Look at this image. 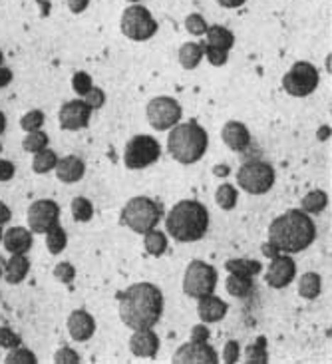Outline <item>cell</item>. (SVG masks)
Listing matches in <instances>:
<instances>
[{"label": "cell", "mask_w": 332, "mask_h": 364, "mask_svg": "<svg viewBox=\"0 0 332 364\" xmlns=\"http://www.w3.org/2000/svg\"><path fill=\"white\" fill-rule=\"evenodd\" d=\"M203 54H205L209 62L213 64V66H223L227 58H229V52H223V50H217L213 46H207L205 42H203Z\"/></svg>", "instance_id": "43"}, {"label": "cell", "mask_w": 332, "mask_h": 364, "mask_svg": "<svg viewBox=\"0 0 332 364\" xmlns=\"http://www.w3.org/2000/svg\"><path fill=\"white\" fill-rule=\"evenodd\" d=\"M2 60H4V56H2V52H0V66H2Z\"/></svg>", "instance_id": "55"}, {"label": "cell", "mask_w": 332, "mask_h": 364, "mask_svg": "<svg viewBox=\"0 0 332 364\" xmlns=\"http://www.w3.org/2000/svg\"><path fill=\"white\" fill-rule=\"evenodd\" d=\"M68 333L74 341L86 343L96 333V321L86 311H74L68 316Z\"/></svg>", "instance_id": "17"}, {"label": "cell", "mask_w": 332, "mask_h": 364, "mask_svg": "<svg viewBox=\"0 0 332 364\" xmlns=\"http://www.w3.org/2000/svg\"><path fill=\"white\" fill-rule=\"evenodd\" d=\"M0 241H2V227H0Z\"/></svg>", "instance_id": "56"}, {"label": "cell", "mask_w": 332, "mask_h": 364, "mask_svg": "<svg viewBox=\"0 0 332 364\" xmlns=\"http://www.w3.org/2000/svg\"><path fill=\"white\" fill-rule=\"evenodd\" d=\"M207 36V46H213L217 50H223V52H229V50L233 48L235 44V36L231 30H227L225 26H209L205 32Z\"/></svg>", "instance_id": "23"}, {"label": "cell", "mask_w": 332, "mask_h": 364, "mask_svg": "<svg viewBox=\"0 0 332 364\" xmlns=\"http://www.w3.org/2000/svg\"><path fill=\"white\" fill-rule=\"evenodd\" d=\"M122 32L129 40L144 42L149 40L157 32V22L151 12L141 4H132L122 14Z\"/></svg>", "instance_id": "8"}, {"label": "cell", "mask_w": 332, "mask_h": 364, "mask_svg": "<svg viewBox=\"0 0 332 364\" xmlns=\"http://www.w3.org/2000/svg\"><path fill=\"white\" fill-rule=\"evenodd\" d=\"M321 289H323V281H321L318 273H304L299 281V295L309 301L321 295Z\"/></svg>", "instance_id": "27"}, {"label": "cell", "mask_w": 332, "mask_h": 364, "mask_svg": "<svg viewBox=\"0 0 332 364\" xmlns=\"http://www.w3.org/2000/svg\"><path fill=\"white\" fill-rule=\"evenodd\" d=\"M54 169H56V178L60 181H64V183H76L86 173L84 161L76 158V156H66V158L58 159V164H56Z\"/></svg>", "instance_id": "21"}, {"label": "cell", "mask_w": 332, "mask_h": 364, "mask_svg": "<svg viewBox=\"0 0 332 364\" xmlns=\"http://www.w3.org/2000/svg\"><path fill=\"white\" fill-rule=\"evenodd\" d=\"M223 9H239V6H243L247 0H217Z\"/></svg>", "instance_id": "52"}, {"label": "cell", "mask_w": 332, "mask_h": 364, "mask_svg": "<svg viewBox=\"0 0 332 364\" xmlns=\"http://www.w3.org/2000/svg\"><path fill=\"white\" fill-rule=\"evenodd\" d=\"M181 119V106L169 96H157L147 104V122L157 132L173 128Z\"/></svg>", "instance_id": "11"}, {"label": "cell", "mask_w": 332, "mask_h": 364, "mask_svg": "<svg viewBox=\"0 0 332 364\" xmlns=\"http://www.w3.org/2000/svg\"><path fill=\"white\" fill-rule=\"evenodd\" d=\"M209 328H207V323H203V325H196L193 328H191V341L193 343H207L209 341Z\"/></svg>", "instance_id": "46"}, {"label": "cell", "mask_w": 332, "mask_h": 364, "mask_svg": "<svg viewBox=\"0 0 332 364\" xmlns=\"http://www.w3.org/2000/svg\"><path fill=\"white\" fill-rule=\"evenodd\" d=\"M90 0H68V9L74 12V14H80L84 10L88 9Z\"/></svg>", "instance_id": "48"}, {"label": "cell", "mask_w": 332, "mask_h": 364, "mask_svg": "<svg viewBox=\"0 0 332 364\" xmlns=\"http://www.w3.org/2000/svg\"><path fill=\"white\" fill-rule=\"evenodd\" d=\"M84 98H86L84 102H86L92 109H100L104 104H106V94H104V90L94 88V86L90 88V92L84 96Z\"/></svg>", "instance_id": "42"}, {"label": "cell", "mask_w": 332, "mask_h": 364, "mask_svg": "<svg viewBox=\"0 0 332 364\" xmlns=\"http://www.w3.org/2000/svg\"><path fill=\"white\" fill-rule=\"evenodd\" d=\"M129 2H139V0H129Z\"/></svg>", "instance_id": "57"}, {"label": "cell", "mask_w": 332, "mask_h": 364, "mask_svg": "<svg viewBox=\"0 0 332 364\" xmlns=\"http://www.w3.org/2000/svg\"><path fill=\"white\" fill-rule=\"evenodd\" d=\"M267 360H269L267 358V341H264V336H259L257 343L249 346V350H247V363L264 364Z\"/></svg>", "instance_id": "36"}, {"label": "cell", "mask_w": 332, "mask_h": 364, "mask_svg": "<svg viewBox=\"0 0 332 364\" xmlns=\"http://www.w3.org/2000/svg\"><path fill=\"white\" fill-rule=\"evenodd\" d=\"M316 227L303 209L287 211L269 227V243H273L281 253H301L313 245Z\"/></svg>", "instance_id": "2"}, {"label": "cell", "mask_w": 332, "mask_h": 364, "mask_svg": "<svg viewBox=\"0 0 332 364\" xmlns=\"http://www.w3.org/2000/svg\"><path fill=\"white\" fill-rule=\"evenodd\" d=\"M166 229L169 237L179 243H193L203 239L209 229V213L203 203L196 199H183L169 209L166 219Z\"/></svg>", "instance_id": "3"}, {"label": "cell", "mask_w": 332, "mask_h": 364, "mask_svg": "<svg viewBox=\"0 0 332 364\" xmlns=\"http://www.w3.org/2000/svg\"><path fill=\"white\" fill-rule=\"evenodd\" d=\"M203 42L197 44V42H186L181 48H179V62L186 70H196L201 60H203Z\"/></svg>", "instance_id": "24"}, {"label": "cell", "mask_w": 332, "mask_h": 364, "mask_svg": "<svg viewBox=\"0 0 332 364\" xmlns=\"http://www.w3.org/2000/svg\"><path fill=\"white\" fill-rule=\"evenodd\" d=\"M72 215L80 223H86L94 217V205L90 203V199H86V197H74L72 199Z\"/></svg>", "instance_id": "33"}, {"label": "cell", "mask_w": 332, "mask_h": 364, "mask_svg": "<svg viewBox=\"0 0 332 364\" xmlns=\"http://www.w3.org/2000/svg\"><path fill=\"white\" fill-rule=\"evenodd\" d=\"M32 231L24 229V227H10L9 231L2 235V243L4 249L12 253V255H26L32 247Z\"/></svg>", "instance_id": "20"}, {"label": "cell", "mask_w": 332, "mask_h": 364, "mask_svg": "<svg viewBox=\"0 0 332 364\" xmlns=\"http://www.w3.org/2000/svg\"><path fill=\"white\" fill-rule=\"evenodd\" d=\"M221 138H223L225 146L233 151H245L251 146V134L241 122H227L221 132Z\"/></svg>", "instance_id": "18"}, {"label": "cell", "mask_w": 332, "mask_h": 364, "mask_svg": "<svg viewBox=\"0 0 332 364\" xmlns=\"http://www.w3.org/2000/svg\"><path fill=\"white\" fill-rule=\"evenodd\" d=\"M237 183L251 196H263L274 186V169L264 161H249L237 171Z\"/></svg>", "instance_id": "9"}, {"label": "cell", "mask_w": 332, "mask_h": 364, "mask_svg": "<svg viewBox=\"0 0 332 364\" xmlns=\"http://www.w3.org/2000/svg\"><path fill=\"white\" fill-rule=\"evenodd\" d=\"M22 345V338H20L12 328L9 326H0V346L2 348H16V346Z\"/></svg>", "instance_id": "40"}, {"label": "cell", "mask_w": 332, "mask_h": 364, "mask_svg": "<svg viewBox=\"0 0 332 364\" xmlns=\"http://www.w3.org/2000/svg\"><path fill=\"white\" fill-rule=\"evenodd\" d=\"M30 271V261L24 255H12L10 261L4 265V281L9 285H18L22 283Z\"/></svg>", "instance_id": "22"}, {"label": "cell", "mask_w": 332, "mask_h": 364, "mask_svg": "<svg viewBox=\"0 0 332 364\" xmlns=\"http://www.w3.org/2000/svg\"><path fill=\"white\" fill-rule=\"evenodd\" d=\"M68 245V235L60 225H54L46 231V247L52 255H60Z\"/></svg>", "instance_id": "29"}, {"label": "cell", "mask_w": 332, "mask_h": 364, "mask_svg": "<svg viewBox=\"0 0 332 364\" xmlns=\"http://www.w3.org/2000/svg\"><path fill=\"white\" fill-rule=\"evenodd\" d=\"M186 28L193 36H203L209 26H207L205 18L201 14H189L186 18Z\"/></svg>", "instance_id": "38"}, {"label": "cell", "mask_w": 332, "mask_h": 364, "mask_svg": "<svg viewBox=\"0 0 332 364\" xmlns=\"http://www.w3.org/2000/svg\"><path fill=\"white\" fill-rule=\"evenodd\" d=\"M199 301V305H197V315L199 318L203 321V323H219V321H223L225 315H227V311H229V306L225 303L223 299H219L213 293L211 295L201 296V299H197Z\"/></svg>", "instance_id": "19"}, {"label": "cell", "mask_w": 332, "mask_h": 364, "mask_svg": "<svg viewBox=\"0 0 332 364\" xmlns=\"http://www.w3.org/2000/svg\"><path fill=\"white\" fill-rule=\"evenodd\" d=\"M54 277L58 279L60 283L70 285L74 281V277H76V269H74L72 263H58V265L54 267Z\"/></svg>", "instance_id": "41"}, {"label": "cell", "mask_w": 332, "mask_h": 364, "mask_svg": "<svg viewBox=\"0 0 332 364\" xmlns=\"http://www.w3.org/2000/svg\"><path fill=\"white\" fill-rule=\"evenodd\" d=\"M318 82H321L318 70L314 68L311 62L301 60V62H294L293 68L284 74L283 88L294 98H304L318 88Z\"/></svg>", "instance_id": "6"}, {"label": "cell", "mask_w": 332, "mask_h": 364, "mask_svg": "<svg viewBox=\"0 0 332 364\" xmlns=\"http://www.w3.org/2000/svg\"><path fill=\"white\" fill-rule=\"evenodd\" d=\"M12 82V72L6 66H0V88H6Z\"/></svg>", "instance_id": "50"}, {"label": "cell", "mask_w": 332, "mask_h": 364, "mask_svg": "<svg viewBox=\"0 0 332 364\" xmlns=\"http://www.w3.org/2000/svg\"><path fill=\"white\" fill-rule=\"evenodd\" d=\"M261 251H263V255L269 257V259H273V257H277V255H279V253H281V251H279V249H277V247H274L273 243H269V241H267V243H264V245L261 247Z\"/></svg>", "instance_id": "51"}, {"label": "cell", "mask_w": 332, "mask_h": 364, "mask_svg": "<svg viewBox=\"0 0 332 364\" xmlns=\"http://www.w3.org/2000/svg\"><path fill=\"white\" fill-rule=\"evenodd\" d=\"M42 124H44V112H40V109H32L20 119V128L24 132H36L42 128Z\"/></svg>", "instance_id": "37"}, {"label": "cell", "mask_w": 332, "mask_h": 364, "mask_svg": "<svg viewBox=\"0 0 332 364\" xmlns=\"http://www.w3.org/2000/svg\"><path fill=\"white\" fill-rule=\"evenodd\" d=\"M2 273H4V265H2V259H0V277H2Z\"/></svg>", "instance_id": "54"}, {"label": "cell", "mask_w": 332, "mask_h": 364, "mask_svg": "<svg viewBox=\"0 0 332 364\" xmlns=\"http://www.w3.org/2000/svg\"><path fill=\"white\" fill-rule=\"evenodd\" d=\"M129 350L136 356L154 358L157 355V350H159V338L151 328L134 331V335L129 338Z\"/></svg>", "instance_id": "16"}, {"label": "cell", "mask_w": 332, "mask_h": 364, "mask_svg": "<svg viewBox=\"0 0 332 364\" xmlns=\"http://www.w3.org/2000/svg\"><path fill=\"white\" fill-rule=\"evenodd\" d=\"M239 343L237 341H229L227 345H225V350H223V363L227 364H235L239 360Z\"/></svg>", "instance_id": "45"}, {"label": "cell", "mask_w": 332, "mask_h": 364, "mask_svg": "<svg viewBox=\"0 0 332 364\" xmlns=\"http://www.w3.org/2000/svg\"><path fill=\"white\" fill-rule=\"evenodd\" d=\"M225 269L229 273H235V275L255 277L263 271V265L259 261H253V259H231L225 263Z\"/></svg>", "instance_id": "25"}, {"label": "cell", "mask_w": 332, "mask_h": 364, "mask_svg": "<svg viewBox=\"0 0 332 364\" xmlns=\"http://www.w3.org/2000/svg\"><path fill=\"white\" fill-rule=\"evenodd\" d=\"M161 215H164V209L157 201L139 196L129 199L126 207L122 209V223L129 227L134 233L144 235L149 229H156Z\"/></svg>", "instance_id": "5"}, {"label": "cell", "mask_w": 332, "mask_h": 364, "mask_svg": "<svg viewBox=\"0 0 332 364\" xmlns=\"http://www.w3.org/2000/svg\"><path fill=\"white\" fill-rule=\"evenodd\" d=\"M217 279L219 277H217L215 267L203 261H191L183 277V293L191 299L211 295L215 291Z\"/></svg>", "instance_id": "7"}, {"label": "cell", "mask_w": 332, "mask_h": 364, "mask_svg": "<svg viewBox=\"0 0 332 364\" xmlns=\"http://www.w3.org/2000/svg\"><path fill=\"white\" fill-rule=\"evenodd\" d=\"M4 363L9 364H36V356L32 350L24 348V346H16V348H10V353L4 358Z\"/></svg>", "instance_id": "35"}, {"label": "cell", "mask_w": 332, "mask_h": 364, "mask_svg": "<svg viewBox=\"0 0 332 364\" xmlns=\"http://www.w3.org/2000/svg\"><path fill=\"white\" fill-rule=\"evenodd\" d=\"M90 116H92V108L84 100H72L66 102L62 108H60L58 119L60 128L66 129V132H78L84 129L90 124Z\"/></svg>", "instance_id": "14"}, {"label": "cell", "mask_w": 332, "mask_h": 364, "mask_svg": "<svg viewBox=\"0 0 332 364\" xmlns=\"http://www.w3.org/2000/svg\"><path fill=\"white\" fill-rule=\"evenodd\" d=\"M326 205H328V197L321 189H314L311 193H306L303 197V203H301L304 213H313V215L321 213Z\"/></svg>", "instance_id": "31"}, {"label": "cell", "mask_w": 332, "mask_h": 364, "mask_svg": "<svg viewBox=\"0 0 332 364\" xmlns=\"http://www.w3.org/2000/svg\"><path fill=\"white\" fill-rule=\"evenodd\" d=\"M72 88H74V92L80 94V96H86L90 92V88H92V78H90V74H86V72H76L74 78H72Z\"/></svg>", "instance_id": "39"}, {"label": "cell", "mask_w": 332, "mask_h": 364, "mask_svg": "<svg viewBox=\"0 0 332 364\" xmlns=\"http://www.w3.org/2000/svg\"><path fill=\"white\" fill-rule=\"evenodd\" d=\"M10 219H12V211H10L4 201H0V227L6 225Z\"/></svg>", "instance_id": "49"}, {"label": "cell", "mask_w": 332, "mask_h": 364, "mask_svg": "<svg viewBox=\"0 0 332 364\" xmlns=\"http://www.w3.org/2000/svg\"><path fill=\"white\" fill-rule=\"evenodd\" d=\"M161 156V146L151 136H136L127 141L124 149V164L129 169H144L156 164Z\"/></svg>", "instance_id": "10"}, {"label": "cell", "mask_w": 332, "mask_h": 364, "mask_svg": "<svg viewBox=\"0 0 332 364\" xmlns=\"http://www.w3.org/2000/svg\"><path fill=\"white\" fill-rule=\"evenodd\" d=\"M144 245L149 255L161 257L167 251V237L157 229H149L147 233H144Z\"/></svg>", "instance_id": "28"}, {"label": "cell", "mask_w": 332, "mask_h": 364, "mask_svg": "<svg viewBox=\"0 0 332 364\" xmlns=\"http://www.w3.org/2000/svg\"><path fill=\"white\" fill-rule=\"evenodd\" d=\"M173 363L176 364H215L219 363V356H217L215 348L209 346L207 343H187V345L179 346L177 353L173 355Z\"/></svg>", "instance_id": "15"}, {"label": "cell", "mask_w": 332, "mask_h": 364, "mask_svg": "<svg viewBox=\"0 0 332 364\" xmlns=\"http://www.w3.org/2000/svg\"><path fill=\"white\" fill-rule=\"evenodd\" d=\"M117 299L119 316L124 325L129 326L132 331L154 328L164 315V295L159 287L151 283H136L124 293H119Z\"/></svg>", "instance_id": "1"}, {"label": "cell", "mask_w": 332, "mask_h": 364, "mask_svg": "<svg viewBox=\"0 0 332 364\" xmlns=\"http://www.w3.org/2000/svg\"><path fill=\"white\" fill-rule=\"evenodd\" d=\"M48 136L44 132L36 129V132H28V136L22 141V148H24V151H28V154H36L40 149L48 148Z\"/></svg>", "instance_id": "34"}, {"label": "cell", "mask_w": 332, "mask_h": 364, "mask_svg": "<svg viewBox=\"0 0 332 364\" xmlns=\"http://www.w3.org/2000/svg\"><path fill=\"white\" fill-rule=\"evenodd\" d=\"M54 363L74 364V363H80V356L76 355V350H72V348H68V346H62L60 350H56V355H54Z\"/></svg>", "instance_id": "44"}, {"label": "cell", "mask_w": 332, "mask_h": 364, "mask_svg": "<svg viewBox=\"0 0 332 364\" xmlns=\"http://www.w3.org/2000/svg\"><path fill=\"white\" fill-rule=\"evenodd\" d=\"M14 164L9 161V159H0V181H10V179L14 178Z\"/></svg>", "instance_id": "47"}, {"label": "cell", "mask_w": 332, "mask_h": 364, "mask_svg": "<svg viewBox=\"0 0 332 364\" xmlns=\"http://www.w3.org/2000/svg\"><path fill=\"white\" fill-rule=\"evenodd\" d=\"M251 291H253V277L235 275V273L229 275V279H227V293L229 295L245 299V296L251 295Z\"/></svg>", "instance_id": "26"}, {"label": "cell", "mask_w": 332, "mask_h": 364, "mask_svg": "<svg viewBox=\"0 0 332 364\" xmlns=\"http://www.w3.org/2000/svg\"><path fill=\"white\" fill-rule=\"evenodd\" d=\"M296 277V263L293 257L279 255L271 259V265L264 273V283L273 289H284L294 281Z\"/></svg>", "instance_id": "13"}, {"label": "cell", "mask_w": 332, "mask_h": 364, "mask_svg": "<svg viewBox=\"0 0 332 364\" xmlns=\"http://www.w3.org/2000/svg\"><path fill=\"white\" fill-rule=\"evenodd\" d=\"M60 205L52 199H38L28 207L26 221L32 233H46L48 229L58 225Z\"/></svg>", "instance_id": "12"}, {"label": "cell", "mask_w": 332, "mask_h": 364, "mask_svg": "<svg viewBox=\"0 0 332 364\" xmlns=\"http://www.w3.org/2000/svg\"><path fill=\"white\" fill-rule=\"evenodd\" d=\"M237 189H235L231 183H223V186L217 187V193H215V201L217 205L225 209V211H231L235 205H237Z\"/></svg>", "instance_id": "32"}, {"label": "cell", "mask_w": 332, "mask_h": 364, "mask_svg": "<svg viewBox=\"0 0 332 364\" xmlns=\"http://www.w3.org/2000/svg\"><path fill=\"white\" fill-rule=\"evenodd\" d=\"M56 164H58L56 154H54L52 149L44 148L34 154V159H32V169H34L36 173H48V171H52V169L56 168Z\"/></svg>", "instance_id": "30"}, {"label": "cell", "mask_w": 332, "mask_h": 364, "mask_svg": "<svg viewBox=\"0 0 332 364\" xmlns=\"http://www.w3.org/2000/svg\"><path fill=\"white\" fill-rule=\"evenodd\" d=\"M207 146H209V136L196 119L173 126V129L169 132V138H167V149H169L171 158L177 159L179 164H186V166L196 164L203 158Z\"/></svg>", "instance_id": "4"}, {"label": "cell", "mask_w": 332, "mask_h": 364, "mask_svg": "<svg viewBox=\"0 0 332 364\" xmlns=\"http://www.w3.org/2000/svg\"><path fill=\"white\" fill-rule=\"evenodd\" d=\"M4 129H6V116L0 112V136L4 134Z\"/></svg>", "instance_id": "53"}]
</instances>
